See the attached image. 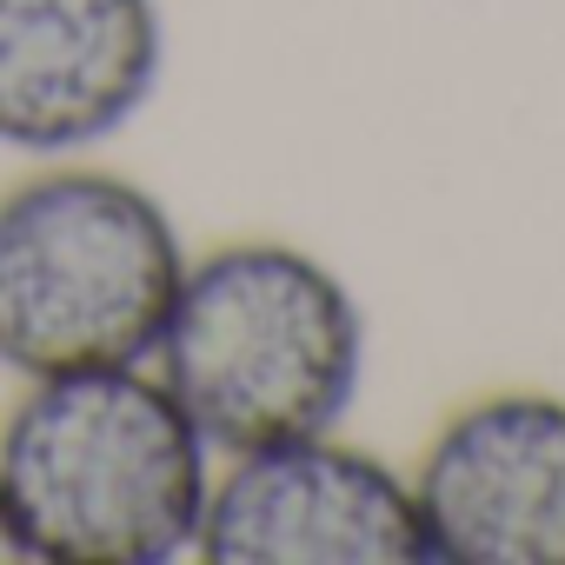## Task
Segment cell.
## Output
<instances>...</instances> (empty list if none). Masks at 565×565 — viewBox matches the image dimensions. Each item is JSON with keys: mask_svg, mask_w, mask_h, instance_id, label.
<instances>
[{"mask_svg": "<svg viewBox=\"0 0 565 565\" xmlns=\"http://www.w3.org/2000/svg\"><path fill=\"white\" fill-rule=\"evenodd\" d=\"M213 446L153 366L28 380L0 426V499L41 565H167L193 552Z\"/></svg>", "mask_w": 565, "mask_h": 565, "instance_id": "1", "label": "cell"}, {"mask_svg": "<svg viewBox=\"0 0 565 565\" xmlns=\"http://www.w3.org/2000/svg\"><path fill=\"white\" fill-rule=\"evenodd\" d=\"M147 366L213 452H259L347 419L366 373V313L320 253L226 239L186 259Z\"/></svg>", "mask_w": 565, "mask_h": 565, "instance_id": "2", "label": "cell"}, {"mask_svg": "<svg viewBox=\"0 0 565 565\" xmlns=\"http://www.w3.org/2000/svg\"><path fill=\"white\" fill-rule=\"evenodd\" d=\"M180 273V226L140 180L67 160L14 180L0 193V366H147Z\"/></svg>", "mask_w": 565, "mask_h": 565, "instance_id": "3", "label": "cell"}, {"mask_svg": "<svg viewBox=\"0 0 565 565\" xmlns=\"http://www.w3.org/2000/svg\"><path fill=\"white\" fill-rule=\"evenodd\" d=\"M193 552L206 565H433L413 479L333 433L226 452Z\"/></svg>", "mask_w": 565, "mask_h": 565, "instance_id": "4", "label": "cell"}, {"mask_svg": "<svg viewBox=\"0 0 565 565\" xmlns=\"http://www.w3.org/2000/svg\"><path fill=\"white\" fill-rule=\"evenodd\" d=\"M433 565H565V399H466L406 472Z\"/></svg>", "mask_w": 565, "mask_h": 565, "instance_id": "5", "label": "cell"}, {"mask_svg": "<svg viewBox=\"0 0 565 565\" xmlns=\"http://www.w3.org/2000/svg\"><path fill=\"white\" fill-rule=\"evenodd\" d=\"M160 67V0H0V147H100L153 100Z\"/></svg>", "mask_w": 565, "mask_h": 565, "instance_id": "6", "label": "cell"}, {"mask_svg": "<svg viewBox=\"0 0 565 565\" xmlns=\"http://www.w3.org/2000/svg\"><path fill=\"white\" fill-rule=\"evenodd\" d=\"M8 558H28V545H21V532H14V512H8V499H0V565Z\"/></svg>", "mask_w": 565, "mask_h": 565, "instance_id": "7", "label": "cell"}]
</instances>
